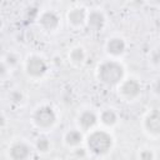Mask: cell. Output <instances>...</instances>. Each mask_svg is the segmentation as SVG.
Wrapping results in <instances>:
<instances>
[{
  "instance_id": "obj_1",
  "label": "cell",
  "mask_w": 160,
  "mask_h": 160,
  "mask_svg": "<svg viewBox=\"0 0 160 160\" xmlns=\"http://www.w3.org/2000/svg\"><path fill=\"white\" fill-rule=\"evenodd\" d=\"M99 80L106 85H116L124 76L122 66L116 61H105L98 69Z\"/></svg>"
},
{
  "instance_id": "obj_2",
  "label": "cell",
  "mask_w": 160,
  "mask_h": 160,
  "mask_svg": "<svg viewBox=\"0 0 160 160\" xmlns=\"http://www.w3.org/2000/svg\"><path fill=\"white\" fill-rule=\"evenodd\" d=\"M112 145L111 136L105 131H94L88 136V148L95 155L106 154Z\"/></svg>"
},
{
  "instance_id": "obj_3",
  "label": "cell",
  "mask_w": 160,
  "mask_h": 160,
  "mask_svg": "<svg viewBox=\"0 0 160 160\" xmlns=\"http://www.w3.org/2000/svg\"><path fill=\"white\" fill-rule=\"evenodd\" d=\"M55 121H56V114L54 109L48 105L40 106L34 114V122L36 124V126L41 129H48L52 126Z\"/></svg>"
},
{
  "instance_id": "obj_4",
  "label": "cell",
  "mask_w": 160,
  "mask_h": 160,
  "mask_svg": "<svg viewBox=\"0 0 160 160\" xmlns=\"http://www.w3.org/2000/svg\"><path fill=\"white\" fill-rule=\"evenodd\" d=\"M48 70V65L45 60L40 56H30L26 61V71L32 78H40Z\"/></svg>"
},
{
  "instance_id": "obj_5",
  "label": "cell",
  "mask_w": 160,
  "mask_h": 160,
  "mask_svg": "<svg viewBox=\"0 0 160 160\" xmlns=\"http://www.w3.org/2000/svg\"><path fill=\"white\" fill-rule=\"evenodd\" d=\"M140 84L135 80V79H129V80H125L122 84H121V88H120V91L121 94L126 98V99H135L139 96L140 94Z\"/></svg>"
},
{
  "instance_id": "obj_6",
  "label": "cell",
  "mask_w": 160,
  "mask_h": 160,
  "mask_svg": "<svg viewBox=\"0 0 160 160\" xmlns=\"http://www.w3.org/2000/svg\"><path fill=\"white\" fill-rule=\"evenodd\" d=\"M39 22L45 30L54 31L59 26V16L54 11H45L41 14Z\"/></svg>"
},
{
  "instance_id": "obj_7",
  "label": "cell",
  "mask_w": 160,
  "mask_h": 160,
  "mask_svg": "<svg viewBox=\"0 0 160 160\" xmlns=\"http://www.w3.org/2000/svg\"><path fill=\"white\" fill-rule=\"evenodd\" d=\"M9 154L12 160H28L30 156V148L25 142H16L10 148Z\"/></svg>"
},
{
  "instance_id": "obj_8",
  "label": "cell",
  "mask_w": 160,
  "mask_h": 160,
  "mask_svg": "<svg viewBox=\"0 0 160 160\" xmlns=\"http://www.w3.org/2000/svg\"><path fill=\"white\" fill-rule=\"evenodd\" d=\"M145 128L150 134L159 135L160 134V111H151L145 119Z\"/></svg>"
},
{
  "instance_id": "obj_9",
  "label": "cell",
  "mask_w": 160,
  "mask_h": 160,
  "mask_svg": "<svg viewBox=\"0 0 160 160\" xmlns=\"http://www.w3.org/2000/svg\"><path fill=\"white\" fill-rule=\"evenodd\" d=\"M86 22H88V26L94 30V31H99L102 29L104 24H105V18L102 15V12L98 11V10H94L88 14V19H86Z\"/></svg>"
},
{
  "instance_id": "obj_10",
  "label": "cell",
  "mask_w": 160,
  "mask_h": 160,
  "mask_svg": "<svg viewBox=\"0 0 160 160\" xmlns=\"http://www.w3.org/2000/svg\"><path fill=\"white\" fill-rule=\"evenodd\" d=\"M126 49V44L122 39L120 38H111L109 39L108 44H106V50L109 54L114 55V56H119L121 55Z\"/></svg>"
},
{
  "instance_id": "obj_11",
  "label": "cell",
  "mask_w": 160,
  "mask_h": 160,
  "mask_svg": "<svg viewBox=\"0 0 160 160\" xmlns=\"http://www.w3.org/2000/svg\"><path fill=\"white\" fill-rule=\"evenodd\" d=\"M86 19H88V14L84 8H74L68 14V20L74 26H79L81 24H84V21Z\"/></svg>"
},
{
  "instance_id": "obj_12",
  "label": "cell",
  "mask_w": 160,
  "mask_h": 160,
  "mask_svg": "<svg viewBox=\"0 0 160 160\" xmlns=\"http://www.w3.org/2000/svg\"><path fill=\"white\" fill-rule=\"evenodd\" d=\"M96 121H98L96 115H95L92 111H89V110L84 111V112L80 115V118H79V124H80V126H81L82 129H85V130L91 129L92 126H95Z\"/></svg>"
},
{
  "instance_id": "obj_13",
  "label": "cell",
  "mask_w": 160,
  "mask_h": 160,
  "mask_svg": "<svg viewBox=\"0 0 160 160\" xmlns=\"http://www.w3.org/2000/svg\"><path fill=\"white\" fill-rule=\"evenodd\" d=\"M65 141L70 146H78L82 141V135L79 130H70L65 135Z\"/></svg>"
},
{
  "instance_id": "obj_14",
  "label": "cell",
  "mask_w": 160,
  "mask_h": 160,
  "mask_svg": "<svg viewBox=\"0 0 160 160\" xmlns=\"http://www.w3.org/2000/svg\"><path fill=\"white\" fill-rule=\"evenodd\" d=\"M100 119H101V122H102V124H105V125H108V126H112V125L118 121V115H116V112H115L114 110L108 109V110H104V111L101 112Z\"/></svg>"
},
{
  "instance_id": "obj_15",
  "label": "cell",
  "mask_w": 160,
  "mask_h": 160,
  "mask_svg": "<svg viewBox=\"0 0 160 160\" xmlns=\"http://www.w3.org/2000/svg\"><path fill=\"white\" fill-rule=\"evenodd\" d=\"M70 59L74 64H81L85 60V52L82 48H74L70 51Z\"/></svg>"
},
{
  "instance_id": "obj_16",
  "label": "cell",
  "mask_w": 160,
  "mask_h": 160,
  "mask_svg": "<svg viewBox=\"0 0 160 160\" xmlns=\"http://www.w3.org/2000/svg\"><path fill=\"white\" fill-rule=\"evenodd\" d=\"M49 146H50V142H49V140H48L45 136H40V138L36 140V148H38L39 151L45 152V151L49 150Z\"/></svg>"
},
{
  "instance_id": "obj_17",
  "label": "cell",
  "mask_w": 160,
  "mask_h": 160,
  "mask_svg": "<svg viewBox=\"0 0 160 160\" xmlns=\"http://www.w3.org/2000/svg\"><path fill=\"white\" fill-rule=\"evenodd\" d=\"M152 159H154V154L151 150L144 149L140 151V160H152Z\"/></svg>"
},
{
  "instance_id": "obj_18",
  "label": "cell",
  "mask_w": 160,
  "mask_h": 160,
  "mask_svg": "<svg viewBox=\"0 0 160 160\" xmlns=\"http://www.w3.org/2000/svg\"><path fill=\"white\" fill-rule=\"evenodd\" d=\"M5 61H6V64H8L9 66H12V65H15V64L18 62V56L14 55V54H8Z\"/></svg>"
},
{
  "instance_id": "obj_19",
  "label": "cell",
  "mask_w": 160,
  "mask_h": 160,
  "mask_svg": "<svg viewBox=\"0 0 160 160\" xmlns=\"http://www.w3.org/2000/svg\"><path fill=\"white\" fill-rule=\"evenodd\" d=\"M10 99H11V101H14V102H21V100H22V95H21L20 92L15 91V92H12V94L10 95Z\"/></svg>"
},
{
  "instance_id": "obj_20",
  "label": "cell",
  "mask_w": 160,
  "mask_h": 160,
  "mask_svg": "<svg viewBox=\"0 0 160 160\" xmlns=\"http://www.w3.org/2000/svg\"><path fill=\"white\" fill-rule=\"evenodd\" d=\"M154 90H155V92L160 94V80H158V81L154 84Z\"/></svg>"
},
{
  "instance_id": "obj_21",
  "label": "cell",
  "mask_w": 160,
  "mask_h": 160,
  "mask_svg": "<svg viewBox=\"0 0 160 160\" xmlns=\"http://www.w3.org/2000/svg\"><path fill=\"white\" fill-rule=\"evenodd\" d=\"M76 155L80 156V158H84V156H85V151H84V149H78Z\"/></svg>"
}]
</instances>
